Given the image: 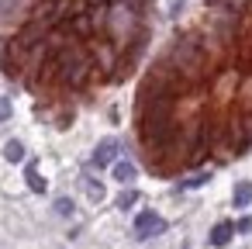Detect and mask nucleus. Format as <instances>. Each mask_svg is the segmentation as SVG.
<instances>
[{
	"label": "nucleus",
	"mask_w": 252,
	"mask_h": 249,
	"mask_svg": "<svg viewBox=\"0 0 252 249\" xmlns=\"http://www.w3.org/2000/svg\"><path fill=\"white\" fill-rule=\"evenodd\" d=\"M166 228V221L156 214V211H142L138 218H135V235L138 239H152V235H159Z\"/></svg>",
	"instance_id": "nucleus-1"
},
{
	"label": "nucleus",
	"mask_w": 252,
	"mask_h": 249,
	"mask_svg": "<svg viewBox=\"0 0 252 249\" xmlns=\"http://www.w3.org/2000/svg\"><path fill=\"white\" fill-rule=\"evenodd\" d=\"M118 159V142L114 139H104L97 149H94V166H111Z\"/></svg>",
	"instance_id": "nucleus-2"
},
{
	"label": "nucleus",
	"mask_w": 252,
	"mask_h": 249,
	"mask_svg": "<svg viewBox=\"0 0 252 249\" xmlns=\"http://www.w3.org/2000/svg\"><path fill=\"white\" fill-rule=\"evenodd\" d=\"M111 166H114L111 173H114V180H118V183H135V177H138L135 163H128V159H114Z\"/></svg>",
	"instance_id": "nucleus-3"
},
{
	"label": "nucleus",
	"mask_w": 252,
	"mask_h": 249,
	"mask_svg": "<svg viewBox=\"0 0 252 249\" xmlns=\"http://www.w3.org/2000/svg\"><path fill=\"white\" fill-rule=\"evenodd\" d=\"M231 235H235V225H231V221H218V225L211 228V246H228Z\"/></svg>",
	"instance_id": "nucleus-4"
},
{
	"label": "nucleus",
	"mask_w": 252,
	"mask_h": 249,
	"mask_svg": "<svg viewBox=\"0 0 252 249\" xmlns=\"http://www.w3.org/2000/svg\"><path fill=\"white\" fill-rule=\"evenodd\" d=\"M249 201H252V183L249 180H238L235 190H231V204L235 208H249Z\"/></svg>",
	"instance_id": "nucleus-5"
},
{
	"label": "nucleus",
	"mask_w": 252,
	"mask_h": 249,
	"mask_svg": "<svg viewBox=\"0 0 252 249\" xmlns=\"http://www.w3.org/2000/svg\"><path fill=\"white\" fill-rule=\"evenodd\" d=\"M25 180H28V187H32L35 194H45V177L38 173V166H35V163H28V166H25Z\"/></svg>",
	"instance_id": "nucleus-6"
},
{
	"label": "nucleus",
	"mask_w": 252,
	"mask_h": 249,
	"mask_svg": "<svg viewBox=\"0 0 252 249\" xmlns=\"http://www.w3.org/2000/svg\"><path fill=\"white\" fill-rule=\"evenodd\" d=\"M4 159H7V163H21V159H25V145H21L18 139H11V142L4 145Z\"/></svg>",
	"instance_id": "nucleus-7"
},
{
	"label": "nucleus",
	"mask_w": 252,
	"mask_h": 249,
	"mask_svg": "<svg viewBox=\"0 0 252 249\" xmlns=\"http://www.w3.org/2000/svg\"><path fill=\"white\" fill-rule=\"evenodd\" d=\"M83 190H87L94 201H100V197H104V183H100V180H94V177H83Z\"/></svg>",
	"instance_id": "nucleus-8"
},
{
	"label": "nucleus",
	"mask_w": 252,
	"mask_h": 249,
	"mask_svg": "<svg viewBox=\"0 0 252 249\" xmlns=\"http://www.w3.org/2000/svg\"><path fill=\"white\" fill-rule=\"evenodd\" d=\"M135 201H138V194L128 187V190H121V197H118V208H135Z\"/></svg>",
	"instance_id": "nucleus-9"
},
{
	"label": "nucleus",
	"mask_w": 252,
	"mask_h": 249,
	"mask_svg": "<svg viewBox=\"0 0 252 249\" xmlns=\"http://www.w3.org/2000/svg\"><path fill=\"white\" fill-rule=\"evenodd\" d=\"M200 183H207V173H197V177H187L183 180V187H200Z\"/></svg>",
	"instance_id": "nucleus-10"
},
{
	"label": "nucleus",
	"mask_w": 252,
	"mask_h": 249,
	"mask_svg": "<svg viewBox=\"0 0 252 249\" xmlns=\"http://www.w3.org/2000/svg\"><path fill=\"white\" fill-rule=\"evenodd\" d=\"M56 211H59V214H73V201H66V197L56 201Z\"/></svg>",
	"instance_id": "nucleus-11"
},
{
	"label": "nucleus",
	"mask_w": 252,
	"mask_h": 249,
	"mask_svg": "<svg viewBox=\"0 0 252 249\" xmlns=\"http://www.w3.org/2000/svg\"><path fill=\"white\" fill-rule=\"evenodd\" d=\"M235 232H252V218H242V221H235Z\"/></svg>",
	"instance_id": "nucleus-12"
},
{
	"label": "nucleus",
	"mask_w": 252,
	"mask_h": 249,
	"mask_svg": "<svg viewBox=\"0 0 252 249\" xmlns=\"http://www.w3.org/2000/svg\"><path fill=\"white\" fill-rule=\"evenodd\" d=\"M11 118V101H0V121Z\"/></svg>",
	"instance_id": "nucleus-13"
}]
</instances>
